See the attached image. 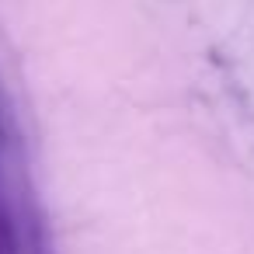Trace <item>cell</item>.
I'll return each instance as SVG.
<instances>
[{"label": "cell", "instance_id": "cell-1", "mask_svg": "<svg viewBox=\"0 0 254 254\" xmlns=\"http://www.w3.org/2000/svg\"><path fill=\"white\" fill-rule=\"evenodd\" d=\"M7 143H11V129H7V112H4V101H0V164L7 157Z\"/></svg>", "mask_w": 254, "mask_h": 254}]
</instances>
